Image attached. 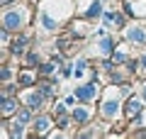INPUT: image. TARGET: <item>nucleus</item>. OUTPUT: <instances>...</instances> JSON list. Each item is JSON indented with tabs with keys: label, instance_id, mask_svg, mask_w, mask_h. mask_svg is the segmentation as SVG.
I'll return each instance as SVG.
<instances>
[{
	"label": "nucleus",
	"instance_id": "1",
	"mask_svg": "<svg viewBox=\"0 0 146 139\" xmlns=\"http://www.w3.org/2000/svg\"><path fill=\"white\" fill-rule=\"evenodd\" d=\"M22 22H25V12H20V10H7L5 15H3L5 29H20Z\"/></svg>",
	"mask_w": 146,
	"mask_h": 139
},
{
	"label": "nucleus",
	"instance_id": "2",
	"mask_svg": "<svg viewBox=\"0 0 146 139\" xmlns=\"http://www.w3.org/2000/svg\"><path fill=\"white\" fill-rule=\"evenodd\" d=\"M95 95H98V86H93V83H88V86H83V88L76 90V98L78 100H90V98H95Z\"/></svg>",
	"mask_w": 146,
	"mask_h": 139
},
{
	"label": "nucleus",
	"instance_id": "3",
	"mask_svg": "<svg viewBox=\"0 0 146 139\" xmlns=\"http://www.w3.org/2000/svg\"><path fill=\"white\" fill-rule=\"evenodd\" d=\"M141 110H144V105H141L139 100H129V108H127V115H129V117L141 115Z\"/></svg>",
	"mask_w": 146,
	"mask_h": 139
},
{
	"label": "nucleus",
	"instance_id": "4",
	"mask_svg": "<svg viewBox=\"0 0 146 139\" xmlns=\"http://www.w3.org/2000/svg\"><path fill=\"white\" fill-rule=\"evenodd\" d=\"M115 112H117V103H115V100H107V103L102 105V115H105V117H112Z\"/></svg>",
	"mask_w": 146,
	"mask_h": 139
},
{
	"label": "nucleus",
	"instance_id": "5",
	"mask_svg": "<svg viewBox=\"0 0 146 139\" xmlns=\"http://www.w3.org/2000/svg\"><path fill=\"white\" fill-rule=\"evenodd\" d=\"M129 37H131V41H139V44H144V41H146V37H144V32H141V29H131Z\"/></svg>",
	"mask_w": 146,
	"mask_h": 139
},
{
	"label": "nucleus",
	"instance_id": "6",
	"mask_svg": "<svg viewBox=\"0 0 146 139\" xmlns=\"http://www.w3.org/2000/svg\"><path fill=\"white\" fill-rule=\"evenodd\" d=\"M46 127H49V120H46V117H39V120L34 122V129H36V132H46Z\"/></svg>",
	"mask_w": 146,
	"mask_h": 139
},
{
	"label": "nucleus",
	"instance_id": "7",
	"mask_svg": "<svg viewBox=\"0 0 146 139\" xmlns=\"http://www.w3.org/2000/svg\"><path fill=\"white\" fill-rule=\"evenodd\" d=\"M12 110H15V103L7 100V98H3V115H10Z\"/></svg>",
	"mask_w": 146,
	"mask_h": 139
},
{
	"label": "nucleus",
	"instance_id": "8",
	"mask_svg": "<svg viewBox=\"0 0 146 139\" xmlns=\"http://www.w3.org/2000/svg\"><path fill=\"white\" fill-rule=\"evenodd\" d=\"M100 12H102V5H100V3H93L90 10H88V17H95V15H100Z\"/></svg>",
	"mask_w": 146,
	"mask_h": 139
},
{
	"label": "nucleus",
	"instance_id": "9",
	"mask_svg": "<svg viewBox=\"0 0 146 139\" xmlns=\"http://www.w3.org/2000/svg\"><path fill=\"white\" fill-rule=\"evenodd\" d=\"M76 120L78 122H85L88 120V110H76Z\"/></svg>",
	"mask_w": 146,
	"mask_h": 139
},
{
	"label": "nucleus",
	"instance_id": "10",
	"mask_svg": "<svg viewBox=\"0 0 146 139\" xmlns=\"http://www.w3.org/2000/svg\"><path fill=\"white\" fill-rule=\"evenodd\" d=\"M27 120H29V110H27V108H25V110H22V112H20V115H17V122H20V124H22V122H27Z\"/></svg>",
	"mask_w": 146,
	"mask_h": 139
},
{
	"label": "nucleus",
	"instance_id": "11",
	"mask_svg": "<svg viewBox=\"0 0 146 139\" xmlns=\"http://www.w3.org/2000/svg\"><path fill=\"white\" fill-rule=\"evenodd\" d=\"M110 46H112V41H110V39H102V41H100V49H102V51H110Z\"/></svg>",
	"mask_w": 146,
	"mask_h": 139
},
{
	"label": "nucleus",
	"instance_id": "12",
	"mask_svg": "<svg viewBox=\"0 0 146 139\" xmlns=\"http://www.w3.org/2000/svg\"><path fill=\"white\" fill-rule=\"evenodd\" d=\"M141 63H144V66H146V56H144V59H141Z\"/></svg>",
	"mask_w": 146,
	"mask_h": 139
},
{
	"label": "nucleus",
	"instance_id": "13",
	"mask_svg": "<svg viewBox=\"0 0 146 139\" xmlns=\"http://www.w3.org/2000/svg\"><path fill=\"white\" fill-rule=\"evenodd\" d=\"M7 3H10V0H3V5H7Z\"/></svg>",
	"mask_w": 146,
	"mask_h": 139
},
{
	"label": "nucleus",
	"instance_id": "14",
	"mask_svg": "<svg viewBox=\"0 0 146 139\" xmlns=\"http://www.w3.org/2000/svg\"><path fill=\"white\" fill-rule=\"evenodd\" d=\"M144 95H146V88H144Z\"/></svg>",
	"mask_w": 146,
	"mask_h": 139
}]
</instances>
